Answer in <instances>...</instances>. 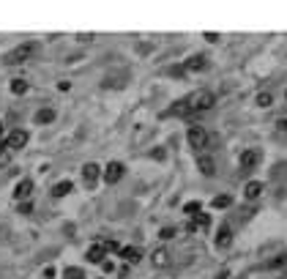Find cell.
<instances>
[{"label": "cell", "instance_id": "cell-14", "mask_svg": "<svg viewBox=\"0 0 287 279\" xmlns=\"http://www.w3.org/2000/svg\"><path fill=\"white\" fill-rule=\"evenodd\" d=\"M150 263H153V268H167V266H170V252H167V249H156L153 257H150Z\"/></svg>", "mask_w": 287, "mask_h": 279}, {"label": "cell", "instance_id": "cell-7", "mask_svg": "<svg viewBox=\"0 0 287 279\" xmlns=\"http://www.w3.org/2000/svg\"><path fill=\"white\" fill-rule=\"evenodd\" d=\"M99 175H101V167H99V164L87 162V164L82 167V181H85V186H96V181H99Z\"/></svg>", "mask_w": 287, "mask_h": 279}, {"label": "cell", "instance_id": "cell-9", "mask_svg": "<svg viewBox=\"0 0 287 279\" xmlns=\"http://www.w3.org/2000/svg\"><path fill=\"white\" fill-rule=\"evenodd\" d=\"M197 170H200L203 175H205V178H211V175L213 173H216V164H213V159L211 156H197Z\"/></svg>", "mask_w": 287, "mask_h": 279}, {"label": "cell", "instance_id": "cell-15", "mask_svg": "<svg viewBox=\"0 0 287 279\" xmlns=\"http://www.w3.org/2000/svg\"><path fill=\"white\" fill-rule=\"evenodd\" d=\"M104 254H107L104 244H96L87 249V263H104Z\"/></svg>", "mask_w": 287, "mask_h": 279}, {"label": "cell", "instance_id": "cell-19", "mask_svg": "<svg viewBox=\"0 0 287 279\" xmlns=\"http://www.w3.org/2000/svg\"><path fill=\"white\" fill-rule=\"evenodd\" d=\"M211 205H213V208H230V205H233V197L219 195V197H213V200H211Z\"/></svg>", "mask_w": 287, "mask_h": 279}, {"label": "cell", "instance_id": "cell-16", "mask_svg": "<svg viewBox=\"0 0 287 279\" xmlns=\"http://www.w3.org/2000/svg\"><path fill=\"white\" fill-rule=\"evenodd\" d=\"M244 195H246V200H257V197L262 195V183L260 181H249V183H246V189H244Z\"/></svg>", "mask_w": 287, "mask_h": 279}, {"label": "cell", "instance_id": "cell-27", "mask_svg": "<svg viewBox=\"0 0 287 279\" xmlns=\"http://www.w3.org/2000/svg\"><path fill=\"white\" fill-rule=\"evenodd\" d=\"M30 211H33V205H30V203H22L19 205V213H30Z\"/></svg>", "mask_w": 287, "mask_h": 279}, {"label": "cell", "instance_id": "cell-26", "mask_svg": "<svg viewBox=\"0 0 287 279\" xmlns=\"http://www.w3.org/2000/svg\"><path fill=\"white\" fill-rule=\"evenodd\" d=\"M159 238H164V241H170V238H175V227H162V233H159Z\"/></svg>", "mask_w": 287, "mask_h": 279}, {"label": "cell", "instance_id": "cell-3", "mask_svg": "<svg viewBox=\"0 0 287 279\" xmlns=\"http://www.w3.org/2000/svg\"><path fill=\"white\" fill-rule=\"evenodd\" d=\"M189 145L194 151H203L205 145H208V132L203 129V126H189Z\"/></svg>", "mask_w": 287, "mask_h": 279}, {"label": "cell", "instance_id": "cell-24", "mask_svg": "<svg viewBox=\"0 0 287 279\" xmlns=\"http://www.w3.org/2000/svg\"><path fill=\"white\" fill-rule=\"evenodd\" d=\"M63 276H66V279H85L82 268H66V271H63Z\"/></svg>", "mask_w": 287, "mask_h": 279}, {"label": "cell", "instance_id": "cell-4", "mask_svg": "<svg viewBox=\"0 0 287 279\" xmlns=\"http://www.w3.org/2000/svg\"><path fill=\"white\" fill-rule=\"evenodd\" d=\"M25 145H28V132H22V129H14L9 137H6V142H3L6 151H19Z\"/></svg>", "mask_w": 287, "mask_h": 279}, {"label": "cell", "instance_id": "cell-6", "mask_svg": "<svg viewBox=\"0 0 287 279\" xmlns=\"http://www.w3.org/2000/svg\"><path fill=\"white\" fill-rule=\"evenodd\" d=\"M260 156H262V154H260L257 148H249V151H244V154H241V162H238V164H241V173L252 170V167L260 162Z\"/></svg>", "mask_w": 287, "mask_h": 279}, {"label": "cell", "instance_id": "cell-10", "mask_svg": "<svg viewBox=\"0 0 287 279\" xmlns=\"http://www.w3.org/2000/svg\"><path fill=\"white\" fill-rule=\"evenodd\" d=\"M230 244H233V230H230L227 225H222L219 233H216V249H227Z\"/></svg>", "mask_w": 287, "mask_h": 279}, {"label": "cell", "instance_id": "cell-29", "mask_svg": "<svg viewBox=\"0 0 287 279\" xmlns=\"http://www.w3.org/2000/svg\"><path fill=\"white\" fill-rule=\"evenodd\" d=\"M282 279H287V271H284V274H282Z\"/></svg>", "mask_w": 287, "mask_h": 279}, {"label": "cell", "instance_id": "cell-28", "mask_svg": "<svg viewBox=\"0 0 287 279\" xmlns=\"http://www.w3.org/2000/svg\"><path fill=\"white\" fill-rule=\"evenodd\" d=\"M279 129H284V132H287V121H284V118L279 121Z\"/></svg>", "mask_w": 287, "mask_h": 279}, {"label": "cell", "instance_id": "cell-1", "mask_svg": "<svg viewBox=\"0 0 287 279\" xmlns=\"http://www.w3.org/2000/svg\"><path fill=\"white\" fill-rule=\"evenodd\" d=\"M183 104H186L189 115L191 113H205V110H211L216 104V96H213V91H194L191 96L183 99Z\"/></svg>", "mask_w": 287, "mask_h": 279}, {"label": "cell", "instance_id": "cell-13", "mask_svg": "<svg viewBox=\"0 0 287 279\" xmlns=\"http://www.w3.org/2000/svg\"><path fill=\"white\" fill-rule=\"evenodd\" d=\"M121 257H123L126 263H131V266H134V263H140V260H142V252L137 249V246H123V249H121Z\"/></svg>", "mask_w": 287, "mask_h": 279}, {"label": "cell", "instance_id": "cell-22", "mask_svg": "<svg viewBox=\"0 0 287 279\" xmlns=\"http://www.w3.org/2000/svg\"><path fill=\"white\" fill-rule=\"evenodd\" d=\"M183 211H186V213H189V217H197V213H203V205H200V203H194V200H191V203H186V205H183Z\"/></svg>", "mask_w": 287, "mask_h": 279}, {"label": "cell", "instance_id": "cell-20", "mask_svg": "<svg viewBox=\"0 0 287 279\" xmlns=\"http://www.w3.org/2000/svg\"><path fill=\"white\" fill-rule=\"evenodd\" d=\"M11 93H17V96L28 93V82L25 79H11Z\"/></svg>", "mask_w": 287, "mask_h": 279}, {"label": "cell", "instance_id": "cell-18", "mask_svg": "<svg viewBox=\"0 0 287 279\" xmlns=\"http://www.w3.org/2000/svg\"><path fill=\"white\" fill-rule=\"evenodd\" d=\"M52 121H55V110L47 107V110H38L36 113V123H52Z\"/></svg>", "mask_w": 287, "mask_h": 279}, {"label": "cell", "instance_id": "cell-8", "mask_svg": "<svg viewBox=\"0 0 287 279\" xmlns=\"http://www.w3.org/2000/svg\"><path fill=\"white\" fill-rule=\"evenodd\" d=\"M183 69L186 71H203V69H208V58H205V55H191V58L183 63Z\"/></svg>", "mask_w": 287, "mask_h": 279}, {"label": "cell", "instance_id": "cell-5", "mask_svg": "<svg viewBox=\"0 0 287 279\" xmlns=\"http://www.w3.org/2000/svg\"><path fill=\"white\" fill-rule=\"evenodd\" d=\"M123 173H126V167L121 164V162H109L107 167H104V181L107 183H118L123 178Z\"/></svg>", "mask_w": 287, "mask_h": 279}, {"label": "cell", "instance_id": "cell-17", "mask_svg": "<svg viewBox=\"0 0 287 279\" xmlns=\"http://www.w3.org/2000/svg\"><path fill=\"white\" fill-rule=\"evenodd\" d=\"M71 189H74V186H71V181H60V183H55L52 195H55V197H66Z\"/></svg>", "mask_w": 287, "mask_h": 279}, {"label": "cell", "instance_id": "cell-21", "mask_svg": "<svg viewBox=\"0 0 287 279\" xmlns=\"http://www.w3.org/2000/svg\"><path fill=\"white\" fill-rule=\"evenodd\" d=\"M282 266H287V254H276L274 260L266 263V268H282Z\"/></svg>", "mask_w": 287, "mask_h": 279}, {"label": "cell", "instance_id": "cell-11", "mask_svg": "<svg viewBox=\"0 0 287 279\" xmlns=\"http://www.w3.org/2000/svg\"><path fill=\"white\" fill-rule=\"evenodd\" d=\"M30 195H33V181H30V178L19 181L17 189H14V197H17V200H28Z\"/></svg>", "mask_w": 287, "mask_h": 279}, {"label": "cell", "instance_id": "cell-12", "mask_svg": "<svg viewBox=\"0 0 287 279\" xmlns=\"http://www.w3.org/2000/svg\"><path fill=\"white\" fill-rule=\"evenodd\" d=\"M208 225H211V217H208V213H197V217L189 222L186 230H189V233H197V230H205Z\"/></svg>", "mask_w": 287, "mask_h": 279}, {"label": "cell", "instance_id": "cell-2", "mask_svg": "<svg viewBox=\"0 0 287 279\" xmlns=\"http://www.w3.org/2000/svg\"><path fill=\"white\" fill-rule=\"evenodd\" d=\"M33 55H36V44L33 41H25V44L14 47V50L6 55V63H9V66H22V63H28Z\"/></svg>", "mask_w": 287, "mask_h": 279}, {"label": "cell", "instance_id": "cell-25", "mask_svg": "<svg viewBox=\"0 0 287 279\" xmlns=\"http://www.w3.org/2000/svg\"><path fill=\"white\" fill-rule=\"evenodd\" d=\"M11 162V151H6L3 145H0V167H6Z\"/></svg>", "mask_w": 287, "mask_h": 279}, {"label": "cell", "instance_id": "cell-30", "mask_svg": "<svg viewBox=\"0 0 287 279\" xmlns=\"http://www.w3.org/2000/svg\"><path fill=\"white\" fill-rule=\"evenodd\" d=\"M0 134H3V123H0Z\"/></svg>", "mask_w": 287, "mask_h": 279}, {"label": "cell", "instance_id": "cell-23", "mask_svg": "<svg viewBox=\"0 0 287 279\" xmlns=\"http://www.w3.org/2000/svg\"><path fill=\"white\" fill-rule=\"evenodd\" d=\"M271 101H274V96H271L268 91H262V93H257V104L260 107H271Z\"/></svg>", "mask_w": 287, "mask_h": 279}]
</instances>
